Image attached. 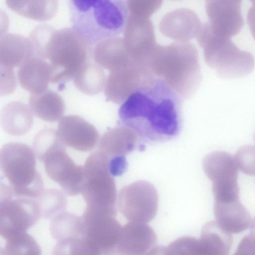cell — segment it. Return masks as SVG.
Here are the masks:
<instances>
[{"instance_id": "f1b7e54d", "label": "cell", "mask_w": 255, "mask_h": 255, "mask_svg": "<svg viewBox=\"0 0 255 255\" xmlns=\"http://www.w3.org/2000/svg\"><path fill=\"white\" fill-rule=\"evenodd\" d=\"M50 231L57 242L85 236L86 226L82 218L69 212H63L52 218Z\"/></svg>"}, {"instance_id": "e575fe53", "label": "cell", "mask_w": 255, "mask_h": 255, "mask_svg": "<svg viewBox=\"0 0 255 255\" xmlns=\"http://www.w3.org/2000/svg\"><path fill=\"white\" fill-rule=\"evenodd\" d=\"M234 158L238 168L249 175H255V146L247 145L241 147Z\"/></svg>"}, {"instance_id": "ab89813d", "label": "cell", "mask_w": 255, "mask_h": 255, "mask_svg": "<svg viewBox=\"0 0 255 255\" xmlns=\"http://www.w3.org/2000/svg\"><path fill=\"white\" fill-rule=\"evenodd\" d=\"M251 233L250 234L255 237V218L252 222L251 225Z\"/></svg>"}, {"instance_id": "cb8c5ba5", "label": "cell", "mask_w": 255, "mask_h": 255, "mask_svg": "<svg viewBox=\"0 0 255 255\" xmlns=\"http://www.w3.org/2000/svg\"><path fill=\"white\" fill-rule=\"evenodd\" d=\"M0 117L1 128L4 131L13 136L27 133L33 123L31 109L20 101L5 104L1 110Z\"/></svg>"}, {"instance_id": "f546056e", "label": "cell", "mask_w": 255, "mask_h": 255, "mask_svg": "<svg viewBox=\"0 0 255 255\" xmlns=\"http://www.w3.org/2000/svg\"><path fill=\"white\" fill-rule=\"evenodd\" d=\"M36 199L41 216L46 219L53 218L64 212L66 209V198L62 192L57 189H43Z\"/></svg>"}, {"instance_id": "9a60e30c", "label": "cell", "mask_w": 255, "mask_h": 255, "mask_svg": "<svg viewBox=\"0 0 255 255\" xmlns=\"http://www.w3.org/2000/svg\"><path fill=\"white\" fill-rule=\"evenodd\" d=\"M240 0H209L205 4L210 28L215 34L227 38L237 34L244 25Z\"/></svg>"}, {"instance_id": "9c48e42d", "label": "cell", "mask_w": 255, "mask_h": 255, "mask_svg": "<svg viewBox=\"0 0 255 255\" xmlns=\"http://www.w3.org/2000/svg\"><path fill=\"white\" fill-rule=\"evenodd\" d=\"M203 169L212 182L214 201L239 200L238 166L234 157L224 151L207 154L203 160Z\"/></svg>"}, {"instance_id": "52a82bcc", "label": "cell", "mask_w": 255, "mask_h": 255, "mask_svg": "<svg viewBox=\"0 0 255 255\" xmlns=\"http://www.w3.org/2000/svg\"><path fill=\"white\" fill-rule=\"evenodd\" d=\"M202 47L207 64L226 78H238L253 70L255 60L250 52L239 48L230 39L214 34L207 22L202 24L196 37Z\"/></svg>"}, {"instance_id": "1f68e13d", "label": "cell", "mask_w": 255, "mask_h": 255, "mask_svg": "<svg viewBox=\"0 0 255 255\" xmlns=\"http://www.w3.org/2000/svg\"><path fill=\"white\" fill-rule=\"evenodd\" d=\"M168 248L172 255H207L200 239L191 236L178 238Z\"/></svg>"}, {"instance_id": "5bb4252c", "label": "cell", "mask_w": 255, "mask_h": 255, "mask_svg": "<svg viewBox=\"0 0 255 255\" xmlns=\"http://www.w3.org/2000/svg\"><path fill=\"white\" fill-rule=\"evenodd\" d=\"M123 38L132 60L148 65V60L158 45L149 18L129 14Z\"/></svg>"}, {"instance_id": "d4e9b609", "label": "cell", "mask_w": 255, "mask_h": 255, "mask_svg": "<svg viewBox=\"0 0 255 255\" xmlns=\"http://www.w3.org/2000/svg\"><path fill=\"white\" fill-rule=\"evenodd\" d=\"M29 105L35 117L48 122L59 121L65 111L63 98L50 89L38 94H30Z\"/></svg>"}, {"instance_id": "d6986e66", "label": "cell", "mask_w": 255, "mask_h": 255, "mask_svg": "<svg viewBox=\"0 0 255 255\" xmlns=\"http://www.w3.org/2000/svg\"><path fill=\"white\" fill-rule=\"evenodd\" d=\"M157 237L146 223L130 222L121 229L119 255H142L155 246Z\"/></svg>"}, {"instance_id": "d6a6232c", "label": "cell", "mask_w": 255, "mask_h": 255, "mask_svg": "<svg viewBox=\"0 0 255 255\" xmlns=\"http://www.w3.org/2000/svg\"><path fill=\"white\" fill-rule=\"evenodd\" d=\"M56 29L47 23L37 25L31 32L30 40L34 56L44 59L46 49L49 41Z\"/></svg>"}, {"instance_id": "44dd1931", "label": "cell", "mask_w": 255, "mask_h": 255, "mask_svg": "<svg viewBox=\"0 0 255 255\" xmlns=\"http://www.w3.org/2000/svg\"><path fill=\"white\" fill-rule=\"evenodd\" d=\"M214 213L217 224L230 234H238L251 226L250 213L239 200L230 202H215Z\"/></svg>"}, {"instance_id": "5b68a950", "label": "cell", "mask_w": 255, "mask_h": 255, "mask_svg": "<svg viewBox=\"0 0 255 255\" xmlns=\"http://www.w3.org/2000/svg\"><path fill=\"white\" fill-rule=\"evenodd\" d=\"M93 47L72 28L55 30L48 43L44 59L52 68L51 83L59 88L73 79L77 72L93 57Z\"/></svg>"}, {"instance_id": "ffe728a7", "label": "cell", "mask_w": 255, "mask_h": 255, "mask_svg": "<svg viewBox=\"0 0 255 255\" xmlns=\"http://www.w3.org/2000/svg\"><path fill=\"white\" fill-rule=\"evenodd\" d=\"M52 75L50 64L36 56H32L24 61L19 67L17 73L19 84L31 94L47 90Z\"/></svg>"}, {"instance_id": "7c38bea8", "label": "cell", "mask_w": 255, "mask_h": 255, "mask_svg": "<svg viewBox=\"0 0 255 255\" xmlns=\"http://www.w3.org/2000/svg\"><path fill=\"white\" fill-rule=\"evenodd\" d=\"M155 77L147 64L134 61L127 66L111 71L104 88L106 99L116 104H123Z\"/></svg>"}, {"instance_id": "3957f363", "label": "cell", "mask_w": 255, "mask_h": 255, "mask_svg": "<svg viewBox=\"0 0 255 255\" xmlns=\"http://www.w3.org/2000/svg\"><path fill=\"white\" fill-rule=\"evenodd\" d=\"M148 65L155 77L162 80L183 100L192 97L201 81L198 50L190 42L158 44Z\"/></svg>"}, {"instance_id": "836d02e7", "label": "cell", "mask_w": 255, "mask_h": 255, "mask_svg": "<svg viewBox=\"0 0 255 255\" xmlns=\"http://www.w3.org/2000/svg\"><path fill=\"white\" fill-rule=\"evenodd\" d=\"M52 255H94L85 237L57 242Z\"/></svg>"}, {"instance_id": "484cf974", "label": "cell", "mask_w": 255, "mask_h": 255, "mask_svg": "<svg viewBox=\"0 0 255 255\" xmlns=\"http://www.w3.org/2000/svg\"><path fill=\"white\" fill-rule=\"evenodd\" d=\"M7 6L17 14L39 21L51 19L56 14L58 1L55 0H5Z\"/></svg>"}, {"instance_id": "ba28073f", "label": "cell", "mask_w": 255, "mask_h": 255, "mask_svg": "<svg viewBox=\"0 0 255 255\" xmlns=\"http://www.w3.org/2000/svg\"><path fill=\"white\" fill-rule=\"evenodd\" d=\"M41 216L36 199L15 194L0 183V235L6 240L24 233Z\"/></svg>"}, {"instance_id": "83f0119b", "label": "cell", "mask_w": 255, "mask_h": 255, "mask_svg": "<svg viewBox=\"0 0 255 255\" xmlns=\"http://www.w3.org/2000/svg\"><path fill=\"white\" fill-rule=\"evenodd\" d=\"M200 240L207 255H228L233 242L231 234L216 221L208 222L203 226Z\"/></svg>"}, {"instance_id": "8992f818", "label": "cell", "mask_w": 255, "mask_h": 255, "mask_svg": "<svg viewBox=\"0 0 255 255\" xmlns=\"http://www.w3.org/2000/svg\"><path fill=\"white\" fill-rule=\"evenodd\" d=\"M1 182L16 194L36 199L43 190L41 176L36 169L35 155L27 145L8 142L0 150Z\"/></svg>"}, {"instance_id": "4316f807", "label": "cell", "mask_w": 255, "mask_h": 255, "mask_svg": "<svg viewBox=\"0 0 255 255\" xmlns=\"http://www.w3.org/2000/svg\"><path fill=\"white\" fill-rule=\"evenodd\" d=\"M107 78L103 68L95 62L90 60L74 76L73 83L76 88L82 93L93 96L103 90Z\"/></svg>"}, {"instance_id": "8fae6325", "label": "cell", "mask_w": 255, "mask_h": 255, "mask_svg": "<svg viewBox=\"0 0 255 255\" xmlns=\"http://www.w3.org/2000/svg\"><path fill=\"white\" fill-rule=\"evenodd\" d=\"M38 160L43 162L47 175L59 185L64 193L73 196L81 193L83 167L75 163L61 140L46 151Z\"/></svg>"}, {"instance_id": "603a6c76", "label": "cell", "mask_w": 255, "mask_h": 255, "mask_svg": "<svg viewBox=\"0 0 255 255\" xmlns=\"http://www.w3.org/2000/svg\"><path fill=\"white\" fill-rule=\"evenodd\" d=\"M93 58L101 67L110 71L133 61L125 47L123 37L119 36L97 44L93 48Z\"/></svg>"}, {"instance_id": "7a4b0ae2", "label": "cell", "mask_w": 255, "mask_h": 255, "mask_svg": "<svg viewBox=\"0 0 255 255\" xmlns=\"http://www.w3.org/2000/svg\"><path fill=\"white\" fill-rule=\"evenodd\" d=\"M69 10L72 29L92 47L124 32L129 15L121 0H70Z\"/></svg>"}, {"instance_id": "2e32d148", "label": "cell", "mask_w": 255, "mask_h": 255, "mask_svg": "<svg viewBox=\"0 0 255 255\" xmlns=\"http://www.w3.org/2000/svg\"><path fill=\"white\" fill-rule=\"evenodd\" d=\"M83 220L86 226L85 238L94 255H119L118 244L122 228L115 217Z\"/></svg>"}, {"instance_id": "7402d4cb", "label": "cell", "mask_w": 255, "mask_h": 255, "mask_svg": "<svg viewBox=\"0 0 255 255\" xmlns=\"http://www.w3.org/2000/svg\"><path fill=\"white\" fill-rule=\"evenodd\" d=\"M32 56H34L33 48L28 38L12 33L0 36V66L12 69L19 67Z\"/></svg>"}, {"instance_id": "e0dca14e", "label": "cell", "mask_w": 255, "mask_h": 255, "mask_svg": "<svg viewBox=\"0 0 255 255\" xmlns=\"http://www.w3.org/2000/svg\"><path fill=\"white\" fill-rule=\"evenodd\" d=\"M57 132L65 145L81 151H91L99 139L97 129L78 115L62 117L58 122Z\"/></svg>"}, {"instance_id": "74e56055", "label": "cell", "mask_w": 255, "mask_h": 255, "mask_svg": "<svg viewBox=\"0 0 255 255\" xmlns=\"http://www.w3.org/2000/svg\"><path fill=\"white\" fill-rule=\"evenodd\" d=\"M248 10L247 19L251 32L255 39V0Z\"/></svg>"}, {"instance_id": "4fadbf2b", "label": "cell", "mask_w": 255, "mask_h": 255, "mask_svg": "<svg viewBox=\"0 0 255 255\" xmlns=\"http://www.w3.org/2000/svg\"><path fill=\"white\" fill-rule=\"evenodd\" d=\"M139 139L132 129L126 126L112 128L102 136L98 150L108 157L109 169L113 176H121L126 171V156L136 148Z\"/></svg>"}, {"instance_id": "60d3db41", "label": "cell", "mask_w": 255, "mask_h": 255, "mask_svg": "<svg viewBox=\"0 0 255 255\" xmlns=\"http://www.w3.org/2000/svg\"></svg>"}, {"instance_id": "6da1fadb", "label": "cell", "mask_w": 255, "mask_h": 255, "mask_svg": "<svg viewBox=\"0 0 255 255\" xmlns=\"http://www.w3.org/2000/svg\"><path fill=\"white\" fill-rule=\"evenodd\" d=\"M182 100L162 80L155 77L122 104L119 110L120 122L143 141L170 140L181 129Z\"/></svg>"}, {"instance_id": "f35d334b", "label": "cell", "mask_w": 255, "mask_h": 255, "mask_svg": "<svg viewBox=\"0 0 255 255\" xmlns=\"http://www.w3.org/2000/svg\"><path fill=\"white\" fill-rule=\"evenodd\" d=\"M142 255H172L168 247L155 246Z\"/></svg>"}, {"instance_id": "277c9868", "label": "cell", "mask_w": 255, "mask_h": 255, "mask_svg": "<svg viewBox=\"0 0 255 255\" xmlns=\"http://www.w3.org/2000/svg\"><path fill=\"white\" fill-rule=\"evenodd\" d=\"M83 167L84 179L81 193L87 206L82 217H115L117 189L110 171L108 157L98 150L88 157Z\"/></svg>"}, {"instance_id": "4dcf8cb0", "label": "cell", "mask_w": 255, "mask_h": 255, "mask_svg": "<svg viewBox=\"0 0 255 255\" xmlns=\"http://www.w3.org/2000/svg\"><path fill=\"white\" fill-rule=\"evenodd\" d=\"M3 255H41L39 245L26 232L12 236L6 240Z\"/></svg>"}, {"instance_id": "d590c367", "label": "cell", "mask_w": 255, "mask_h": 255, "mask_svg": "<svg viewBox=\"0 0 255 255\" xmlns=\"http://www.w3.org/2000/svg\"><path fill=\"white\" fill-rule=\"evenodd\" d=\"M126 2L129 14L147 18H149L162 3V1L156 0H128Z\"/></svg>"}, {"instance_id": "8d00e7d4", "label": "cell", "mask_w": 255, "mask_h": 255, "mask_svg": "<svg viewBox=\"0 0 255 255\" xmlns=\"http://www.w3.org/2000/svg\"><path fill=\"white\" fill-rule=\"evenodd\" d=\"M233 255H255V237L251 234L245 236Z\"/></svg>"}, {"instance_id": "ac0fdd59", "label": "cell", "mask_w": 255, "mask_h": 255, "mask_svg": "<svg viewBox=\"0 0 255 255\" xmlns=\"http://www.w3.org/2000/svg\"><path fill=\"white\" fill-rule=\"evenodd\" d=\"M202 24L194 11L180 8L166 13L162 17L159 29L163 35L176 42L187 43L197 37Z\"/></svg>"}, {"instance_id": "30bf717a", "label": "cell", "mask_w": 255, "mask_h": 255, "mask_svg": "<svg viewBox=\"0 0 255 255\" xmlns=\"http://www.w3.org/2000/svg\"><path fill=\"white\" fill-rule=\"evenodd\" d=\"M158 196L150 182L139 180L123 187L118 198L119 209L124 217L132 222L146 223L155 217Z\"/></svg>"}]
</instances>
